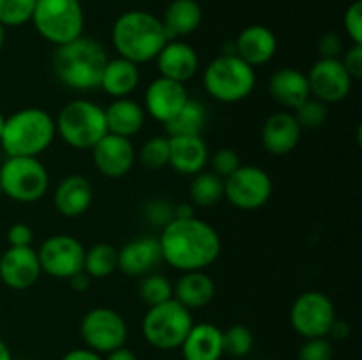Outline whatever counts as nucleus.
Masks as SVG:
<instances>
[{"mask_svg":"<svg viewBox=\"0 0 362 360\" xmlns=\"http://www.w3.org/2000/svg\"><path fill=\"white\" fill-rule=\"evenodd\" d=\"M161 260L168 267L182 272L207 270L221 254V236L205 219L173 217L161 228L158 236Z\"/></svg>","mask_w":362,"mask_h":360,"instance_id":"f257e3e1","label":"nucleus"},{"mask_svg":"<svg viewBox=\"0 0 362 360\" xmlns=\"http://www.w3.org/2000/svg\"><path fill=\"white\" fill-rule=\"evenodd\" d=\"M108 59L105 46L98 39L83 34L74 41L57 46L52 55V71L57 81L69 90L90 92L99 88Z\"/></svg>","mask_w":362,"mask_h":360,"instance_id":"f03ea898","label":"nucleus"},{"mask_svg":"<svg viewBox=\"0 0 362 360\" xmlns=\"http://www.w3.org/2000/svg\"><path fill=\"white\" fill-rule=\"evenodd\" d=\"M161 18L144 9H131L120 14L112 27V46L117 56L138 64L156 60L168 42Z\"/></svg>","mask_w":362,"mask_h":360,"instance_id":"7ed1b4c3","label":"nucleus"},{"mask_svg":"<svg viewBox=\"0 0 362 360\" xmlns=\"http://www.w3.org/2000/svg\"><path fill=\"white\" fill-rule=\"evenodd\" d=\"M55 138V116L45 108L28 106L6 116L0 148L7 157H39Z\"/></svg>","mask_w":362,"mask_h":360,"instance_id":"20e7f679","label":"nucleus"},{"mask_svg":"<svg viewBox=\"0 0 362 360\" xmlns=\"http://www.w3.org/2000/svg\"><path fill=\"white\" fill-rule=\"evenodd\" d=\"M202 83L211 99L223 104H235L253 94L257 71L235 53H221L207 64Z\"/></svg>","mask_w":362,"mask_h":360,"instance_id":"39448f33","label":"nucleus"},{"mask_svg":"<svg viewBox=\"0 0 362 360\" xmlns=\"http://www.w3.org/2000/svg\"><path fill=\"white\" fill-rule=\"evenodd\" d=\"M57 138L74 150H92L108 134L105 108L92 99L78 97L66 102L55 116Z\"/></svg>","mask_w":362,"mask_h":360,"instance_id":"423d86ee","label":"nucleus"},{"mask_svg":"<svg viewBox=\"0 0 362 360\" xmlns=\"http://www.w3.org/2000/svg\"><path fill=\"white\" fill-rule=\"evenodd\" d=\"M193 325V313L175 299H170L158 306L147 307L141 318V335L152 348L172 352L180 348Z\"/></svg>","mask_w":362,"mask_h":360,"instance_id":"0eeeda50","label":"nucleus"},{"mask_svg":"<svg viewBox=\"0 0 362 360\" xmlns=\"http://www.w3.org/2000/svg\"><path fill=\"white\" fill-rule=\"evenodd\" d=\"M30 23L46 42L57 48L83 35V7L78 0H37Z\"/></svg>","mask_w":362,"mask_h":360,"instance_id":"6e6552de","label":"nucleus"},{"mask_svg":"<svg viewBox=\"0 0 362 360\" xmlns=\"http://www.w3.org/2000/svg\"><path fill=\"white\" fill-rule=\"evenodd\" d=\"M49 191V173L39 157H6L0 164V193L16 203H35Z\"/></svg>","mask_w":362,"mask_h":360,"instance_id":"1a4fd4ad","label":"nucleus"},{"mask_svg":"<svg viewBox=\"0 0 362 360\" xmlns=\"http://www.w3.org/2000/svg\"><path fill=\"white\" fill-rule=\"evenodd\" d=\"M80 335L85 348L106 355L120 346H126L129 328L126 318L119 311L108 306H98L87 311L81 318Z\"/></svg>","mask_w":362,"mask_h":360,"instance_id":"9d476101","label":"nucleus"},{"mask_svg":"<svg viewBox=\"0 0 362 360\" xmlns=\"http://www.w3.org/2000/svg\"><path fill=\"white\" fill-rule=\"evenodd\" d=\"M272 191L271 175L257 164H240L225 179V200L237 210H260L269 203Z\"/></svg>","mask_w":362,"mask_h":360,"instance_id":"9b49d317","label":"nucleus"},{"mask_svg":"<svg viewBox=\"0 0 362 360\" xmlns=\"http://www.w3.org/2000/svg\"><path fill=\"white\" fill-rule=\"evenodd\" d=\"M336 318L334 302L320 289L300 293L290 307V325L303 339L327 337Z\"/></svg>","mask_w":362,"mask_h":360,"instance_id":"f8f14e48","label":"nucleus"},{"mask_svg":"<svg viewBox=\"0 0 362 360\" xmlns=\"http://www.w3.org/2000/svg\"><path fill=\"white\" fill-rule=\"evenodd\" d=\"M85 246L69 233H57L42 240L37 249L42 274L53 279H69L83 270Z\"/></svg>","mask_w":362,"mask_h":360,"instance_id":"ddd939ff","label":"nucleus"},{"mask_svg":"<svg viewBox=\"0 0 362 360\" xmlns=\"http://www.w3.org/2000/svg\"><path fill=\"white\" fill-rule=\"evenodd\" d=\"M310 83L311 97L325 102L338 104L345 101L354 87V80L346 73L341 59H318L306 73Z\"/></svg>","mask_w":362,"mask_h":360,"instance_id":"4468645a","label":"nucleus"},{"mask_svg":"<svg viewBox=\"0 0 362 360\" xmlns=\"http://www.w3.org/2000/svg\"><path fill=\"white\" fill-rule=\"evenodd\" d=\"M90 152L95 169L106 179H122L136 164V148L131 138L108 133Z\"/></svg>","mask_w":362,"mask_h":360,"instance_id":"2eb2a0df","label":"nucleus"},{"mask_svg":"<svg viewBox=\"0 0 362 360\" xmlns=\"http://www.w3.org/2000/svg\"><path fill=\"white\" fill-rule=\"evenodd\" d=\"M187 101H189V92L186 85L158 76L145 88L141 106L147 116L165 126L184 108Z\"/></svg>","mask_w":362,"mask_h":360,"instance_id":"dca6fc26","label":"nucleus"},{"mask_svg":"<svg viewBox=\"0 0 362 360\" xmlns=\"http://www.w3.org/2000/svg\"><path fill=\"white\" fill-rule=\"evenodd\" d=\"M37 251L28 247H7L0 256V281L14 292H25L41 279Z\"/></svg>","mask_w":362,"mask_h":360,"instance_id":"f3484780","label":"nucleus"},{"mask_svg":"<svg viewBox=\"0 0 362 360\" xmlns=\"http://www.w3.org/2000/svg\"><path fill=\"white\" fill-rule=\"evenodd\" d=\"M161 261L158 236H138L117 249V270L127 277H144L154 272Z\"/></svg>","mask_w":362,"mask_h":360,"instance_id":"a211bd4d","label":"nucleus"},{"mask_svg":"<svg viewBox=\"0 0 362 360\" xmlns=\"http://www.w3.org/2000/svg\"><path fill=\"white\" fill-rule=\"evenodd\" d=\"M303 131L304 129L299 126L292 112H286V109L276 112L271 116H267V120L262 126V147L267 154L276 155V157L288 155L299 145Z\"/></svg>","mask_w":362,"mask_h":360,"instance_id":"6ab92c4d","label":"nucleus"},{"mask_svg":"<svg viewBox=\"0 0 362 360\" xmlns=\"http://www.w3.org/2000/svg\"><path fill=\"white\" fill-rule=\"evenodd\" d=\"M159 76L186 85L200 69V56L194 46L182 39H170L156 56Z\"/></svg>","mask_w":362,"mask_h":360,"instance_id":"aec40b11","label":"nucleus"},{"mask_svg":"<svg viewBox=\"0 0 362 360\" xmlns=\"http://www.w3.org/2000/svg\"><path fill=\"white\" fill-rule=\"evenodd\" d=\"M92 203H94V187L90 180L80 173L64 176L53 191V207L62 217H80L87 214Z\"/></svg>","mask_w":362,"mask_h":360,"instance_id":"412c9836","label":"nucleus"},{"mask_svg":"<svg viewBox=\"0 0 362 360\" xmlns=\"http://www.w3.org/2000/svg\"><path fill=\"white\" fill-rule=\"evenodd\" d=\"M276 52H278V37L265 25H247L233 41V53L255 69L271 62Z\"/></svg>","mask_w":362,"mask_h":360,"instance_id":"4be33fe9","label":"nucleus"},{"mask_svg":"<svg viewBox=\"0 0 362 360\" xmlns=\"http://www.w3.org/2000/svg\"><path fill=\"white\" fill-rule=\"evenodd\" d=\"M269 95L286 112H293L311 97L310 83L304 71L297 67H279L269 78Z\"/></svg>","mask_w":362,"mask_h":360,"instance_id":"5701e85b","label":"nucleus"},{"mask_svg":"<svg viewBox=\"0 0 362 360\" xmlns=\"http://www.w3.org/2000/svg\"><path fill=\"white\" fill-rule=\"evenodd\" d=\"M168 166L180 175L193 176L209 164V145L204 136H168Z\"/></svg>","mask_w":362,"mask_h":360,"instance_id":"b1692460","label":"nucleus"},{"mask_svg":"<svg viewBox=\"0 0 362 360\" xmlns=\"http://www.w3.org/2000/svg\"><path fill=\"white\" fill-rule=\"evenodd\" d=\"M184 360H221L223 330L214 323H194L180 344Z\"/></svg>","mask_w":362,"mask_h":360,"instance_id":"393cba45","label":"nucleus"},{"mask_svg":"<svg viewBox=\"0 0 362 360\" xmlns=\"http://www.w3.org/2000/svg\"><path fill=\"white\" fill-rule=\"evenodd\" d=\"M105 116L110 134L131 138V140L141 133L147 122L144 106L133 97L112 99V102L105 108Z\"/></svg>","mask_w":362,"mask_h":360,"instance_id":"a878e982","label":"nucleus"},{"mask_svg":"<svg viewBox=\"0 0 362 360\" xmlns=\"http://www.w3.org/2000/svg\"><path fill=\"white\" fill-rule=\"evenodd\" d=\"M214 296L216 282L205 270L182 272L173 282V299L191 313L207 307Z\"/></svg>","mask_w":362,"mask_h":360,"instance_id":"bb28decb","label":"nucleus"},{"mask_svg":"<svg viewBox=\"0 0 362 360\" xmlns=\"http://www.w3.org/2000/svg\"><path fill=\"white\" fill-rule=\"evenodd\" d=\"M140 85V66L131 60L115 56L108 59L103 69L99 88L112 99L131 97Z\"/></svg>","mask_w":362,"mask_h":360,"instance_id":"cd10ccee","label":"nucleus"},{"mask_svg":"<svg viewBox=\"0 0 362 360\" xmlns=\"http://www.w3.org/2000/svg\"><path fill=\"white\" fill-rule=\"evenodd\" d=\"M204 11L197 0H172L161 16L168 39H182L200 28Z\"/></svg>","mask_w":362,"mask_h":360,"instance_id":"c85d7f7f","label":"nucleus"},{"mask_svg":"<svg viewBox=\"0 0 362 360\" xmlns=\"http://www.w3.org/2000/svg\"><path fill=\"white\" fill-rule=\"evenodd\" d=\"M207 122V106L200 99L189 97L184 108L165 124V134L166 136H204Z\"/></svg>","mask_w":362,"mask_h":360,"instance_id":"c756f323","label":"nucleus"},{"mask_svg":"<svg viewBox=\"0 0 362 360\" xmlns=\"http://www.w3.org/2000/svg\"><path fill=\"white\" fill-rule=\"evenodd\" d=\"M189 203L198 208H211L225 200V179L211 169L197 173L189 182Z\"/></svg>","mask_w":362,"mask_h":360,"instance_id":"7c9ffc66","label":"nucleus"},{"mask_svg":"<svg viewBox=\"0 0 362 360\" xmlns=\"http://www.w3.org/2000/svg\"><path fill=\"white\" fill-rule=\"evenodd\" d=\"M117 270V247L112 244L98 242L85 247L83 272L94 279H105Z\"/></svg>","mask_w":362,"mask_h":360,"instance_id":"2f4dec72","label":"nucleus"},{"mask_svg":"<svg viewBox=\"0 0 362 360\" xmlns=\"http://www.w3.org/2000/svg\"><path fill=\"white\" fill-rule=\"evenodd\" d=\"M138 296L147 307L173 299V282L166 275L151 272L138 281Z\"/></svg>","mask_w":362,"mask_h":360,"instance_id":"473e14b6","label":"nucleus"},{"mask_svg":"<svg viewBox=\"0 0 362 360\" xmlns=\"http://www.w3.org/2000/svg\"><path fill=\"white\" fill-rule=\"evenodd\" d=\"M170 157V140L166 134H158L152 136L141 145L140 150L136 152V161L151 172H159V169L168 166Z\"/></svg>","mask_w":362,"mask_h":360,"instance_id":"72a5a7b5","label":"nucleus"},{"mask_svg":"<svg viewBox=\"0 0 362 360\" xmlns=\"http://www.w3.org/2000/svg\"><path fill=\"white\" fill-rule=\"evenodd\" d=\"M255 346V335L246 325H232L226 330H223V349L225 355L243 359L250 355Z\"/></svg>","mask_w":362,"mask_h":360,"instance_id":"f704fd0d","label":"nucleus"},{"mask_svg":"<svg viewBox=\"0 0 362 360\" xmlns=\"http://www.w3.org/2000/svg\"><path fill=\"white\" fill-rule=\"evenodd\" d=\"M37 0H0V23L6 28H16L30 23Z\"/></svg>","mask_w":362,"mask_h":360,"instance_id":"c9c22d12","label":"nucleus"},{"mask_svg":"<svg viewBox=\"0 0 362 360\" xmlns=\"http://www.w3.org/2000/svg\"><path fill=\"white\" fill-rule=\"evenodd\" d=\"M293 115H296L297 122L303 129H318V127L324 126L327 122L329 116V108L325 102L318 101V99L310 97L308 101H304L303 104L297 109H293Z\"/></svg>","mask_w":362,"mask_h":360,"instance_id":"e433bc0d","label":"nucleus"},{"mask_svg":"<svg viewBox=\"0 0 362 360\" xmlns=\"http://www.w3.org/2000/svg\"><path fill=\"white\" fill-rule=\"evenodd\" d=\"M297 360H334V346L329 337L304 339Z\"/></svg>","mask_w":362,"mask_h":360,"instance_id":"4c0bfd02","label":"nucleus"},{"mask_svg":"<svg viewBox=\"0 0 362 360\" xmlns=\"http://www.w3.org/2000/svg\"><path fill=\"white\" fill-rule=\"evenodd\" d=\"M209 164H211V172H214L216 175H219L221 179H226V176L232 175L243 162H240L239 154H237L233 148L223 147L218 148L214 154L209 155Z\"/></svg>","mask_w":362,"mask_h":360,"instance_id":"58836bf2","label":"nucleus"},{"mask_svg":"<svg viewBox=\"0 0 362 360\" xmlns=\"http://www.w3.org/2000/svg\"><path fill=\"white\" fill-rule=\"evenodd\" d=\"M343 27L352 44H362V2L356 0L343 14Z\"/></svg>","mask_w":362,"mask_h":360,"instance_id":"ea45409f","label":"nucleus"},{"mask_svg":"<svg viewBox=\"0 0 362 360\" xmlns=\"http://www.w3.org/2000/svg\"><path fill=\"white\" fill-rule=\"evenodd\" d=\"M144 212L147 221H151L154 226H159V228L168 224V222L173 219V205L163 200L151 201V203L145 207Z\"/></svg>","mask_w":362,"mask_h":360,"instance_id":"a19ab883","label":"nucleus"},{"mask_svg":"<svg viewBox=\"0 0 362 360\" xmlns=\"http://www.w3.org/2000/svg\"><path fill=\"white\" fill-rule=\"evenodd\" d=\"M341 62L345 66L346 73L352 76L354 81H359L362 78V44H350L349 49L341 53Z\"/></svg>","mask_w":362,"mask_h":360,"instance_id":"79ce46f5","label":"nucleus"},{"mask_svg":"<svg viewBox=\"0 0 362 360\" xmlns=\"http://www.w3.org/2000/svg\"><path fill=\"white\" fill-rule=\"evenodd\" d=\"M318 53H320L322 59H339L341 53L345 52V46H343V39L339 37L334 32H327V34L322 35L318 39Z\"/></svg>","mask_w":362,"mask_h":360,"instance_id":"37998d69","label":"nucleus"},{"mask_svg":"<svg viewBox=\"0 0 362 360\" xmlns=\"http://www.w3.org/2000/svg\"><path fill=\"white\" fill-rule=\"evenodd\" d=\"M7 244L9 247H28L34 242V232L27 222H14L7 228Z\"/></svg>","mask_w":362,"mask_h":360,"instance_id":"c03bdc74","label":"nucleus"},{"mask_svg":"<svg viewBox=\"0 0 362 360\" xmlns=\"http://www.w3.org/2000/svg\"><path fill=\"white\" fill-rule=\"evenodd\" d=\"M67 281H69L71 289H73V292H76V293L88 292V289H90V286H92V277H90V275L85 274L83 270L78 272V274H74L73 277H69Z\"/></svg>","mask_w":362,"mask_h":360,"instance_id":"a18cd8bd","label":"nucleus"},{"mask_svg":"<svg viewBox=\"0 0 362 360\" xmlns=\"http://www.w3.org/2000/svg\"><path fill=\"white\" fill-rule=\"evenodd\" d=\"M60 360H105V359H103V355H99V353L92 352V349L88 348H74V349H69V352H67Z\"/></svg>","mask_w":362,"mask_h":360,"instance_id":"49530a36","label":"nucleus"},{"mask_svg":"<svg viewBox=\"0 0 362 360\" xmlns=\"http://www.w3.org/2000/svg\"><path fill=\"white\" fill-rule=\"evenodd\" d=\"M349 335H350L349 323H346V321L338 320V318H336L334 323H332V327H331V330H329L327 337L334 339V341H343V339H346V337H349Z\"/></svg>","mask_w":362,"mask_h":360,"instance_id":"de8ad7c7","label":"nucleus"},{"mask_svg":"<svg viewBox=\"0 0 362 360\" xmlns=\"http://www.w3.org/2000/svg\"><path fill=\"white\" fill-rule=\"evenodd\" d=\"M105 360H138V355L127 346H120V348L113 349V352L103 355Z\"/></svg>","mask_w":362,"mask_h":360,"instance_id":"09e8293b","label":"nucleus"},{"mask_svg":"<svg viewBox=\"0 0 362 360\" xmlns=\"http://www.w3.org/2000/svg\"><path fill=\"white\" fill-rule=\"evenodd\" d=\"M194 215V207L189 201H184V203L173 205V217L175 219H187Z\"/></svg>","mask_w":362,"mask_h":360,"instance_id":"8fccbe9b","label":"nucleus"},{"mask_svg":"<svg viewBox=\"0 0 362 360\" xmlns=\"http://www.w3.org/2000/svg\"><path fill=\"white\" fill-rule=\"evenodd\" d=\"M0 360H14L9 346H7L2 339H0Z\"/></svg>","mask_w":362,"mask_h":360,"instance_id":"3c124183","label":"nucleus"},{"mask_svg":"<svg viewBox=\"0 0 362 360\" xmlns=\"http://www.w3.org/2000/svg\"><path fill=\"white\" fill-rule=\"evenodd\" d=\"M4 42H6V27L0 23V52H2L4 48Z\"/></svg>","mask_w":362,"mask_h":360,"instance_id":"603ef678","label":"nucleus"},{"mask_svg":"<svg viewBox=\"0 0 362 360\" xmlns=\"http://www.w3.org/2000/svg\"><path fill=\"white\" fill-rule=\"evenodd\" d=\"M4 120H6V115L2 113V109H0V136H2V127H4Z\"/></svg>","mask_w":362,"mask_h":360,"instance_id":"864d4df0","label":"nucleus"},{"mask_svg":"<svg viewBox=\"0 0 362 360\" xmlns=\"http://www.w3.org/2000/svg\"><path fill=\"white\" fill-rule=\"evenodd\" d=\"M78 2H81V0H78Z\"/></svg>","mask_w":362,"mask_h":360,"instance_id":"5fc2aeb1","label":"nucleus"},{"mask_svg":"<svg viewBox=\"0 0 362 360\" xmlns=\"http://www.w3.org/2000/svg\"><path fill=\"white\" fill-rule=\"evenodd\" d=\"M264 360H269V359H264Z\"/></svg>","mask_w":362,"mask_h":360,"instance_id":"6e6d98bb","label":"nucleus"},{"mask_svg":"<svg viewBox=\"0 0 362 360\" xmlns=\"http://www.w3.org/2000/svg\"><path fill=\"white\" fill-rule=\"evenodd\" d=\"M0 194H2V193H0Z\"/></svg>","mask_w":362,"mask_h":360,"instance_id":"4d7b16f0","label":"nucleus"}]
</instances>
